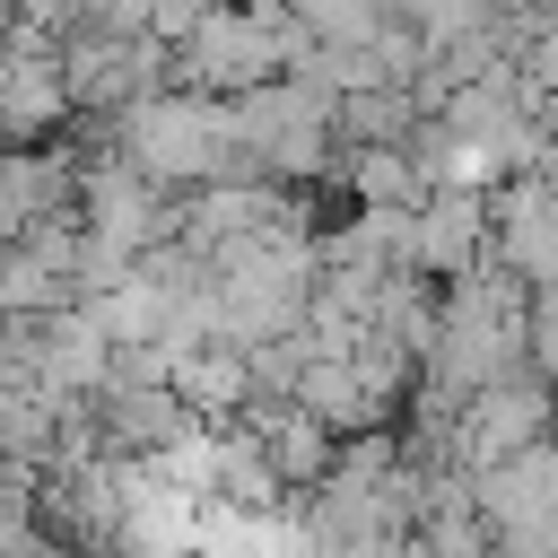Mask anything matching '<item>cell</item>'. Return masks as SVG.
Returning <instances> with one entry per match:
<instances>
[{
  "mask_svg": "<svg viewBox=\"0 0 558 558\" xmlns=\"http://www.w3.org/2000/svg\"><path fill=\"white\" fill-rule=\"evenodd\" d=\"M549 418H558V392H549L532 366H514V375L480 384V392L453 410V462L480 480V471H497V462L532 453V445L549 436Z\"/></svg>",
  "mask_w": 558,
  "mask_h": 558,
  "instance_id": "obj_1",
  "label": "cell"
},
{
  "mask_svg": "<svg viewBox=\"0 0 558 558\" xmlns=\"http://www.w3.org/2000/svg\"><path fill=\"white\" fill-rule=\"evenodd\" d=\"M166 392H174L192 418H244V410H253V366H244V349H235V340H227V349L192 340V349H174Z\"/></svg>",
  "mask_w": 558,
  "mask_h": 558,
  "instance_id": "obj_2",
  "label": "cell"
},
{
  "mask_svg": "<svg viewBox=\"0 0 558 558\" xmlns=\"http://www.w3.org/2000/svg\"><path fill=\"white\" fill-rule=\"evenodd\" d=\"M523 366L558 392V288H532V305H523Z\"/></svg>",
  "mask_w": 558,
  "mask_h": 558,
  "instance_id": "obj_3",
  "label": "cell"
}]
</instances>
